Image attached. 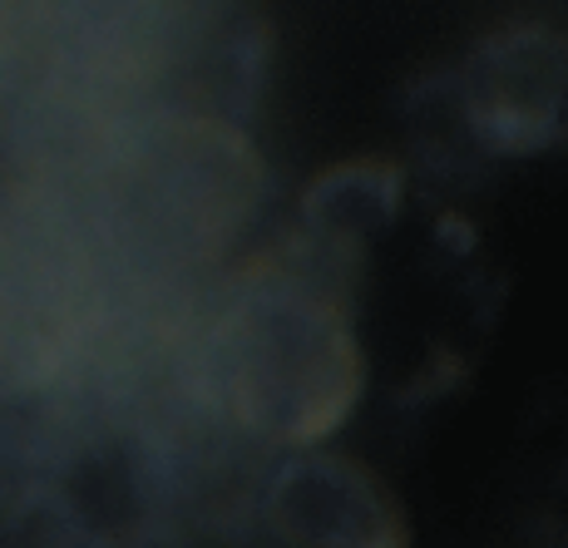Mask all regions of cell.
<instances>
[{"label": "cell", "mask_w": 568, "mask_h": 548, "mask_svg": "<svg viewBox=\"0 0 568 548\" xmlns=\"http://www.w3.org/2000/svg\"><path fill=\"white\" fill-rule=\"evenodd\" d=\"M390 207H396V179L376 169H342L316 183L307 199L312 223L322 227H371L390 217Z\"/></svg>", "instance_id": "obj_1"}]
</instances>
